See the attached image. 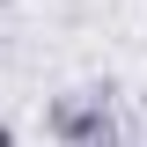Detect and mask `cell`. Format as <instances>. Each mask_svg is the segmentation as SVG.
I'll list each match as a JSON object with an SVG mask.
<instances>
[{
	"mask_svg": "<svg viewBox=\"0 0 147 147\" xmlns=\"http://www.w3.org/2000/svg\"><path fill=\"white\" fill-rule=\"evenodd\" d=\"M118 88L110 81H81V88H59L52 103H44V132H52L59 147H125V132H118Z\"/></svg>",
	"mask_w": 147,
	"mask_h": 147,
	"instance_id": "obj_1",
	"label": "cell"
},
{
	"mask_svg": "<svg viewBox=\"0 0 147 147\" xmlns=\"http://www.w3.org/2000/svg\"><path fill=\"white\" fill-rule=\"evenodd\" d=\"M0 147H15V132H7V118H0Z\"/></svg>",
	"mask_w": 147,
	"mask_h": 147,
	"instance_id": "obj_2",
	"label": "cell"
},
{
	"mask_svg": "<svg viewBox=\"0 0 147 147\" xmlns=\"http://www.w3.org/2000/svg\"><path fill=\"white\" fill-rule=\"evenodd\" d=\"M140 132H147V110H140Z\"/></svg>",
	"mask_w": 147,
	"mask_h": 147,
	"instance_id": "obj_3",
	"label": "cell"
},
{
	"mask_svg": "<svg viewBox=\"0 0 147 147\" xmlns=\"http://www.w3.org/2000/svg\"><path fill=\"white\" fill-rule=\"evenodd\" d=\"M0 7H7V0H0Z\"/></svg>",
	"mask_w": 147,
	"mask_h": 147,
	"instance_id": "obj_4",
	"label": "cell"
}]
</instances>
